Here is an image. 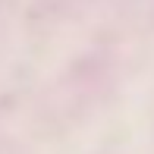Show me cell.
Wrapping results in <instances>:
<instances>
[]
</instances>
